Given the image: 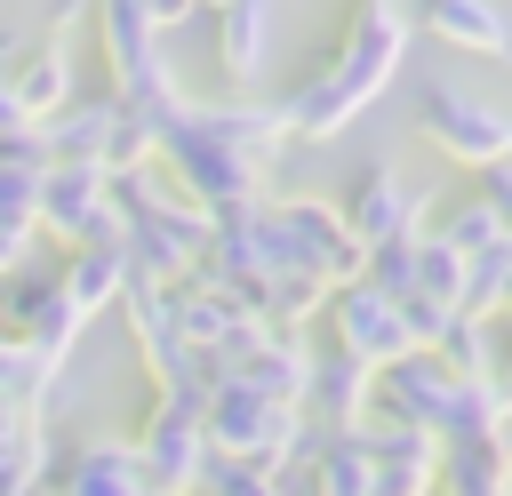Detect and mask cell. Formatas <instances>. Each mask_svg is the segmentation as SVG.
Here are the masks:
<instances>
[{
  "label": "cell",
  "instance_id": "1",
  "mask_svg": "<svg viewBox=\"0 0 512 496\" xmlns=\"http://www.w3.org/2000/svg\"><path fill=\"white\" fill-rule=\"evenodd\" d=\"M408 32H416V24H408L400 0H352L336 56H328L320 72H304V80L280 96V128H288L296 144H328V136H344V128L392 88V72L408 64Z\"/></svg>",
  "mask_w": 512,
  "mask_h": 496
},
{
  "label": "cell",
  "instance_id": "2",
  "mask_svg": "<svg viewBox=\"0 0 512 496\" xmlns=\"http://www.w3.org/2000/svg\"><path fill=\"white\" fill-rule=\"evenodd\" d=\"M152 168L200 208V216H224V208H248V200H264V168L216 128V112L208 104H176L168 120H160V136H152Z\"/></svg>",
  "mask_w": 512,
  "mask_h": 496
},
{
  "label": "cell",
  "instance_id": "3",
  "mask_svg": "<svg viewBox=\"0 0 512 496\" xmlns=\"http://www.w3.org/2000/svg\"><path fill=\"white\" fill-rule=\"evenodd\" d=\"M200 432H208V456H240V464H256V472H272V480H288V464H304L312 440H320V424H312L304 408H280V400H264L256 384H240V376H216V384H208Z\"/></svg>",
  "mask_w": 512,
  "mask_h": 496
},
{
  "label": "cell",
  "instance_id": "4",
  "mask_svg": "<svg viewBox=\"0 0 512 496\" xmlns=\"http://www.w3.org/2000/svg\"><path fill=\"white\" fill-rule=\"evenodd\" d=\"M200 400H208V384H176V392H152V408L136 416L128 448H136V472H144L152 496H192L200 488V472H208Z\"/></svg>",
  "mask_w": 512,
  "mask_h": 496
},
{
  "label": "cell",
  "instance_id": "5",
  "mask_svg": "<svg viewBox=\"0 0 512 496\" xmlns=\"http://www.w3.org/2000/svg\"><path fill=\"white\" fill-rule=\"evenodd\" d=\"M416 136L440 152V160H456V168H496V160H512V112H496V104H480L472 88H456V80H424L416 88Z\"/></svg>",
  "mask_w": 512,
  "mask_h": 496
},
{
  "label": "cell",
  "instance_id": "6",
  "mask_svg": "<svg viewBox=\"0 0 512 496\" xmlns=\"http://www.w3.org/2000/svg\"><path fill=\"white\" fill-rule=\"evenodd\" d=\"M80 312H72V296H64V280H56V264L48 272H8L0 280V344H16V352H32L40 368H56L64 376V360H72V344H80Z\"/></svg>",
  "mask_w": 512,
  "mask_h": 496
},
{
  "label": "cell",
  "instance_id": "7",
  "mask_svg": "<svg viewBox=\"0 0 512 496\" xmlns=\"http://www.w3.org/2000/svg\"><path fill=\"white\" fill-rule=\"evenodd\" d=\"M32 232H48L56 248H88V240H120V208H112V176L88 160H48L40 176V208Z\"/></svg>",
  "mask_w": 512,
  "mask_h": 496
},
{
  "label": "cell",
  "instance_id": "8",
  "mask_svg": "<svg viewBox=\"0 0 512 496\" xmlns=\"http://www.w3.org/2000/svg\"><path fill=\"white\" fill-rule=\"evenodd\" d=\"M272 224H280V256H288V272H304V280H320V288H344V280H360V240L344 232V216H336V200H312V192H288V200H272Z\"/></svg>",
  "mask_w": 512,
  "mask_h": 496
},
{
  "label": "cell",
  "instance_id": "9",
  "mask_svg": "<svg viewBox=\"0 0 512 496\" xmlns=\"http://www.w3.org/2000/svg\"><path fill=\"white\" fill-rule=\"evenodd\" d=\"M120 312H128V336H136V360H144L152 392L208 384L200 352H192V344H184V328H176V288H160V280H136V272H128V288H120Z\"/></svg>",
  "mask_w": 512,
  "mask_h": 496
},
{
  "label": "cell",
  "instance_id": "10",
  "mask_svg": "<svg viewBox=\"0 0 512 496\" xmlns=\"http://www.w3.org/2000/svg\"><path fill=\"white\" fill-rule=\"evenodd\" d=\"M336 216H344V232H352L360 256H368V248H392V240H416V232H424V192H416L392 160H368V168L336 192Z\"/></svg>",
  "mask_w": 512,
  "mask_h": 496
},
{
  "label": "cell",
  "instance_id": "11",
  "mask_svg": "<svg viewBox=\"0 0 512 496\" xmlns=\"http://www.w3.org/2000/svg\"><path fill=\"white\" fill-rule=\"evenodd\" d=\"M328 344H336V352H352L360 368H392L400 352H416V336H408L400 304H392V296H376L368 280L328 288Z\"/></svg>",
  "mask_w": 512,
  "mask_h": 496
},
{
  "label": "cell",
  "instance_id": "12",
  "mask_svg": "<svg viewBox=\"0 0 512 496\" xmlns=\"http://www.w3.org/2000/svg\"><path fill=\"white\" fill-rule=\"evenodd\" d=\"M448 392H456V376H448L432 352H400L392 368H376V400H368V416H384V424H416V432L440 440Z\"/></svg>",
  "mask_w": 512,
  "mask_h": 496
},
{
  "label": "cell",
  "instance_id": "13",
  "mask_svg": "<svg viewBox=\"0 0 512 496\" xmlns=\"http://www.w3.org/2000/svg\"><path fill=\"white\" fill-rule=\"evenodd\" d=\"M360 440H368V496H432V472H440V440L432 432L368 416Z\"/></svg>",
  "mask_w": 512,
  "mask_h": 496
},
{
  "label": "cell",
  "instance_id": "14",
  "mask_svg": "<svg viewBox=\"0 0 512 496\" xmlns=\"http://www.w3.org/2000/svg\"><path fill=\"white\" fill-rule=\"evenodd\" d=\"M368 400H376V368H360L352 352H312V376H304V416L320 432H360L368 424Z\"/></svg>",
  "mask_w": 512,
  "mask_h": 496
},
{
  "label": "cell",
  "instance_id": "15",
  "mask_svg": "<svg viewBox=\"0 0 512 496\" xmlns=\"http://www.w3.org/2000/svg\"><path fill=\"white\" fill-rule=\"evenodd\" d=\"M408 24H424L440 48H464V56H512V16L496 8V0H416V16Z\"/></svg>",
  "mask_w": 512,
  "mask_h": 496
},
{
  "label": "cell",
  "instance_id": "16",
  "mask_svg": "<svg viewBox=\"0 0 512 496\" xmlns=\"http://www.w3.org/2000/svg\"><path fill=\"white\" fill-rule=\"evenodd\" d=\"M56 496H152V488H144L128 440H72L64 472H56Z\"/></svg>",
  "mask_w": 512,
  "mask_h": 496
},
{
  "label": "cell",
  "instance_id": "17",
  "mask_svg": "<svg viewBox=\"0 0 512 496\" xmlns=\"http://www.w3.org/2000/svg\"><path fill=\"white\" fill-rule=\"evenodd\" d=\"M208 16H216V64H224V80L256 88V72L272 64V0H224Z\"/></svg>",
  "mask_w": 512,
  "mask_h": 496
},
{
  "label": "cell",
  "instance_id": "18",
  "mask_svg": "<svg viewBox=\"0 0 512 496\" xmlns=\"http://www.w3.org/2000/svg\"><path fill=\"white\" fill-rule=\"evenodd\" d=\"M432 488L440 496H512V448H504V432H488V440H440Z\"/></svg>",
  "mask_w": 512,
  "mask_h": 496
},
{
  "label": "cell",
  "instance_id": "19",
  "mask_svg": "<svg viewBox=\"0 0 512 496\" xmlns=\"http://www.w3.org/2000/svg\"><path fill=\"white\" fill-rule=\"evenodd\" d=\"M56 280H64V296H72V312H80V320H96V312H104V304H120V288H128V248H120V240L64 248Z\"/></svg>",
  "mask_w": 512,
  "mask_h": 496
},
{
  "label": "cell",
  "instance_id": "20",
  "mask_svg": "<svg viewBox=\"0 0 512 496\" xmlns=\"http://www.w3.org/2000/svg\"><path fill=\"white\" fill-rule=\"evenodd\" d=\"M240 384H256L264 400H280V408H304V376H312V344L304 336H280V328H264L256 336V352L232 368Z\"/></svg>",
  "mask_w": 512,
  "mask_h": 496
},
{
  "label": "cell",
  "instance_id": "21",
  "mask_svg": "<svg viewBox=\"0 0 512 496\" xmlns=\"http://www.w3.org/2000/svg\"><path fill=\"white\" fill-rule=\"evenodd\" d=\"M40 176H48V144H40V128L0 136V224H32V208H40Z\"/></svg>",
  "mask_w": 512,
  "mask_h": 496
},
{
  "label": "cell",
  "instance_id": "22",
  "mask_svg": "<svg viewBox=\"0 0 512 496\" xmlns=\"http://www.w3.org/2000/svg\"><path fill=\"white\" fill-rule=\"evenodd\" d=\"M304 472H312V496H368V440L360 432H320Z\"/></svg>",
  "mask_w": 512,
  "mask_h": 496
},
{
  "label": "cell",
  "instance_id": "23",
  "mask_svg": "<svg viewBox=\"0 0 512 496\" xmlns=\"http://www.w3.org/2000/svg\"><path fill=\"white\" fill-rule=\"evenodd\" d=\"M456 312H472V320H504V312H512V240L464 256V296H456Z\"/></svg>",
  "mask_w": 512,
  "mask_h": 496
},
{
  "label": "cell",
  "instance_id": "24",
  "mask_svg": "<svg viewBox=\"0 0 512 496\" xmlns=\"http://www.w3.org/2000/svg\"><path fill=\"white\" fill-rule=\"evenodd\" d=\"M432 360H440L448 376H472V384H488V368H496V320H472V312H456V320L440 328Z\"/></svg>",
  "mask_w": 512,
  "mask_h": 496
},
{
  "label": "cell",
  "instance_id": "25",
  "mask_svg": "<svg viewBox=\"0 0 512 496\" xmlns=\"http://www.w3.org/2000/svg\"><path fill=\"white\" fill-rule=\"evenodd\" d=\"M424 232H432L440 248H456V256H480V248H496V240H512V232L496 224V208H488L480 192H472V200H456V208H440V216H432Z\"/></svg>",
  "mask_w": 512,
  "mask_h": 496
},
{
  "label": "cell",
  "instance_id": "26",
  "mask_svg": "<svg viewBox=\"0 0 512 496\" xmlns=\"http://www.w3.org/2000/svg\"><path fill=\"white\" fill-rule=\"evenodd\" d=\"M416 296H432V304H448V312H456V296H464V256L440 248L432 232H416Z\"/></svg>",
  "mask_w": 512,
  "mask_h": 496
},
{
  "label": "cell",
  "instance_id": "27",
  "mask_svg": "<svg viewBox=\"0 0 512 496\" xmlns=\"http://www.w3.org/2000/svg\"><path fill=\"white\" fill-rule=\"evenodd\" d=\"M360 280H368L376 296H392V304H408V296H416V240H392V248H368V264H360Z\"/></svg>",
  "mask_w": 512,
  "mask_h": 496
},
{
  "label": "cell",
  "instance_id": "28",
  "mask_svg": "<svg viewBox=\"0 0 512 496\" xmlns=\"http://www.w3.org/2000/svg\"><path fill=\"white\" fill-rule=\"evenodd\" d=\"M192 496H288L272 472H256V464H240V456H208V472H200V488Z\"/></svg>",
  "mask_w": 512,
  "mask_h": 496
},
{
  "label": "cell",
  "instance_id": "29",
  "mask_svg": "<svg viewBox=\"0 0 512 496\" xmlns=\"http://www.w3.org/2000/svg\"><path fill=\"white\" fill-rule=\"evenodd\" d=\"M488 392H496V408H504V424H512V320L496 328V368H488Z\"/></svg>",
  "mask_w": 512,
  "mask_h": 496
},
{
  "label": "cell",
  "instance_id": "30",
  "mask_svg": "<svg viewBox=\"0 0 512 496\" xmlns=\"http://www.w3.org/2000/svg\"><path fill=\"white\" fill-rule=\"evenodd\" d=\"M480 200L496 208V224L512 232V160H496V168H480Z\"/></svg>",
  "mask_w": 512,
  "mask_h": 496
},
{
  "label": "cell",
  "instance_id": "31",
  "mask_svg": "<svg viewBox=\"0 0 512 496\" xmlns=\"http://www.w3.org/2000/svg\"><path fill=\"white\" fill-rule=\"evenodd\" d=\"M24 256H32V224H0V280L24 272Z\"/></svg>",
  "mask_w": 512,
  "mask_h": 496
},
{
  "label": "cell",
  "instance_id": "32",
  "mask_svg": "<svg viewBox=\"0 0 512 496\" xmlns=\"http://www.w3.org/2000/svg\"><path fill=\"white\" fill-rule=\"evenodd\" d=\"M24 424H32V416H24V408H0V464H8V456H16V440H24Z\"/></svg>",
  "mask_w": 512,
  "mask_h": 496
},
{
  "label": "cell",
  "instance_id": "33",
  "mask_svg": "<svg viewBox=\"0 0 512 496\" xmlns=\"http://www.w3.org/2000/svg\"><path fill=\"white\" fill-rule=\"evenodd\" d=\"M200 8H224V0H200Z\"/></svg>",
  "mask_w": 512,
  "mask_h": 496
},
{
  "label": "cell",
  "instance_id": "34",
  "mask_svg": "<svg viewBox=\"0 0 512 496\" xmlns=\"http://www.w3.org/2000/svg\"><path fill=\"white\" fill-rule=\"evenodd\" d=\"M504 320H512V312H504Z\"/></svg>",
  "mask_w": 512,
  "mask_h": 496
}]
</instances>
